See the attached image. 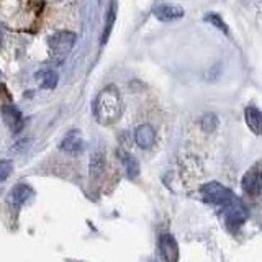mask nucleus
<instances>
[{
	"mask_svg": "<svg viewBox=\"0 0 262 262\" xmlns=\"http://www.w3.org/2000/svg\"><path fill=\"white\" fill-rule=\"evenodd\" d=\"M2 113H4V120L8 125V128H10L13 133H18L23 126V118H21L20 112L16 110L13 105H5Z\"/></svg>",
	"mask_w": 262,
	"mask_h": 262,
	"instance_id": "nucleus-10",
	"label": "nucleus"
},
{
	"mask_svg": "<svg viewBox=\"0 0 262 262\" xmlns=\"http://www.w3.org/2000/svg\"><path fill=\"white\" fill-rule=\"evenodd\" d=\"M216 125H218V120H216L215 115L208 113V115H205V117L202 118V128L207 131V133H211V131H215Z\"/></svg>",
	"mask_w": 262,
	"mask_h": 262,
	"instance_id": "nucleus-16",
	"label": "nucleus"
},
{
	"mask_svg": "<svg viewBox=\"0 0 262 262\" xmlns=\"http://www.w3.org/2000/svg\"><path fill=\"white\" fill-rule=\"evenodd\" d=\"M244 115H246V123H248V126L256 135H260L262 133V113H260V110L256 108V106H248Z\"/></svg>",
	"mask_w": 262,
	"mask_h": 262,
	"instance_id": "nucleus-12",
	"label": "nucleus"
},
{
	"mask_svg": "<svg viewBox=\"0 0 262 262\" xmlns=\"http://www.w3.org/2000/svg\"><path fill=\"white\" fill-rule=\"evenodd\" d=\"M120 159H121L123 164H125V169L128 172V176L131 179H135L139 174V164H138V161L133 158V156L125 152V151H120Z\"/></svg>",
	"mask_w": 262,
	"mask_h": 262,
	"instance_id": "nucleus-13",
	"label": "nucleus"
},
{
	"mask_svg": "<svg viewBox=\"0 0 262 262\" xmlns=\"http://www.w3.org/2000/svg\"><path fill=\"white\" fill-rule=\"evenodd\" d=\"M241 185H243V190L248 195H252V196L259 195L262 192V172L259 170L246 172Z\"/></svg>",
	"mask_w": 262,
	"mask_h": 262,
	"instance_id": "nucleus-6",
	"label": "nucleus"
},
{
	"mask_svg": "<svg viewBox=\"0 0 262 262\" xmlns=\"http://www.w3.org/2000/svg\"><path fill=\"white\" fill-rule=\"evenodd\" d=\"M61 149L68 154H79L84 149V141H82V136L79 131H71V133L62 139Z\"/></svg>",
	"mask_w": 262,
	"mask_h": 262,
	"instance_id": "nucleus-8",
	"label": "nucleus"
},
{
	"mask_svg": "<svg viewBox=\"0 0 262 262\" xmlns=\"http://www.w3.org/2000/svg\"><path fill=\"white\" fill-rule=\"evenodd\" d=\"M123 112V102L118 94V89L108 85L97 95L94 102V115L100 125H112Z\"/></svg>",
	"mask_w": 262,
	"mask_h": 262,
	"instance_id": "nucleus-1",
	"label": "nucleus"
},
{
	"mask_svg": "<svg viewBox=\"0 0 262 262\" xmlns=\"http://www.w3.org/2000/svg\"><path fill=\"white\" fill-rule=\"evenodd\" d=\"M105 170V158L102 152H95L90 159V176L98 177Z\"/></svg>",
	"mask_w": 262,
	"mask_h": 262,
	"instance_id": "nucleus-14",
	"label": "nucleus"
},
{
	"mask_svg": "<svg viewBox=\"0 0 262 262\" xmlns=\"http://www.w3.org/2000/svg\"><path fill=\"white\" fill-rule=\"evenodd\" d=\"M135 139H136V144L139 147H151L156 141V133L151 125H139L136 128V133H135Z\"/></svg>",
	"mask_w": 262,
	"mask_h": 262,
	"instance_id": "nucleus-9",
	"label": "nucleus"
},
{
	"mask_svg": "<svg viewBox=\"0 0 262 262\" xmlns=\"http://www.w3.org/2000/svg\"><path fill=\"white\" fill-rule=\"evenodd\" d=\"M13 169V162L12 161H0V182L10 176V172Z\"/></svg>",
	"mask_w": 262,
	"mask_h": 262,
	"instance_id": "nucleus-17",
	"label": "nucleus"
},
{
	"mask_svg": "<svg viewBox=\"0 0 262 262\" xmlns=\"http://www.w3.org/2000/svg\"><path fill=\"white\" fill-rule=\"evenodd\" d=\"M31 195H33V190H31L30 185L18 184V185H15L12 188L10 195H8V202H10L12 205H21V203L27 202Z\"/></svg>",
	"mask_w": 262,
	"mask_h": 262,
	"instance_id": "nucleus-11",
	"label": "nucleus"
},
{
	"mask_svg": "<svg viewBox=\"0 0 262 262\" xmlns=\"http://www.w3.org/2000/svg\"><path fill=\"white\" fill-rule=\"evenodd\" d=\"M156 18H159L161 21H172L179 20L184 16V8L177 5H161L158 8H154Z\"/></svg>",
	"mask_w": 262,
	"mask_h": 262,
	"instance_id": "nucleus-7",
	"label": "nucleus"
},
{
	"mask_svg": "<svg viewBox=\"0 0 262 262\" xmlns=\"http://www.w3.org/2000/svg\"><path fill=\"white\" fill-rule=\"evenodd\" d=\"M110 15H108V20H106V28H105V31H103V43L106 41V38H108V35H110V31H112V27H113V21H115V5L112 7V10L108 12Z\"/></svg>",
	"mask_w": 262,
	"mask_h": 262,
	"instance_id": "nucleus-19",
	"label": "nucleus"
},
{
	"mask_svg": "<svg viewBox=\"0 0 262 262\" xmlns=\"http://www.w3.org/2000/svg\"><path fill=\"white\" fill-rule=\"evenodd\" d=\"M200 192L203 195V199L210 202V203H215V205H226L228 202H231L234 199V195L228 190L226 187H223L220 182H208L205 184Z\"/></svg>",
	"mask_w": 262,
	"mask_h": 262,
	"instance_id": "nucleus-3",
	"label": "nucleus"
},
{
	"mask_svg": "<svg viewBox=\"0 0 262 262\" xmlns=\"http://www.w3.org/2000/svg\"><path fill=\"white\" fill-rule=\"evenodd\" d=\"M159 251L162 254V257L167 262H174L179 259V246L177 241L174 239V236L166 233L159 237Z\"/></svg>",
	"mask_w": 262,
	"mask_h": 262,
	"instance_id": "nucleus-5",
	"label": "nucleus"
},
{
	"mask_svg": "<svg viewBox=\"0 0 262 262\" xmlns=\"http://www.w3.org/2000/svg\"><path fill=\"white\" fill-rule=\"evenodd\" d=\"M207 21H210V23H213V25H215V27H218L221 31H228V27H226V23L223 21V20H221L220 18V16L216 15V13H208L207 15Z\"/></svg>",
	"mask_w": 262,
	"mask_h": 262,
	"instance_id": "nucleus-18",
	"label": "nucleus"
},
{
	"mask_svg": "<svg viewBox=\"0 0 262 262\" xmlns=\"http://www.w3.org/2000/svg\"><path fill=\"white\" fill-rule=\"evenodd\" d=\"M74 43H76V35L71 31H61L51 36V39H49V51H51L53 59L61 62L71 53Z\"/></svg>",
	"mask_w": 262,
	"mask_h": 262,
	"instance_id": "nucleus-2",
	"label": "nucleus"
},
{
	"mask_svg": "<svg viewBox=\"0 0 262 262\" xmlns=\"http://www.w3.org/2000/svg\"><path fill=\"white\" fill-rule=\"evenodd\" d=\"M38 80H39V84L41 87H45V89H53L56 87L57 84V74L53 72V71H41L38 74Z\"/></svg>",
	"mask_w": 262,
	"mask_h": 262,
	"instance_id": "nucleus-15",
	"label": "nucleus"
},
{
	"mask_svg": "<svg viewBox=\"0 0 262 262\" xmlns=\"http://www.w3.org/2000/svg\"><path fill=\"white\" fill-rule=\"evenodd\" d=\"M246 218H248V210H246V207L239 200L233 199L225 205V220L229 226H241Z\"/></svg>",
	"mask_w": 262,
	"mask_h": 262,
	"instance_id": "nucleus-4",
	"label": "nucleus"
}]
</instances>
